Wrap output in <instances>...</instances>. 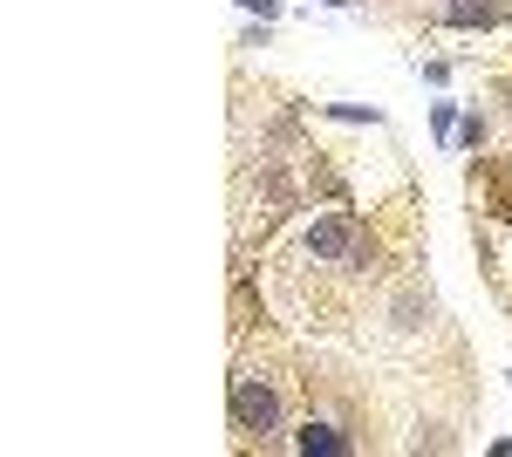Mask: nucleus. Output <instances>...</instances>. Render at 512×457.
Segmentation results:
<instances>
[{"mask_svg": "<svg viewBox=\"0 0 512 457\" xmlns=\"http://www.w3.org/2000/svg\"><path fill=\"white\" fill-rule=\"evenodd\" d=\"M239 7H253V14H274V0H239Z\"/></svg>", "mask_w": 512, "mask_h": 457, "instance_id": "nucleus-5", "label": "nucleus"}, {"mask_svg": "<svg viewBox=\"0 0 512 457\" xmlns=\"http://www.w3.org/2000/svg\"><path fill=\"white\" fill-rule=\"evenodd\" d=\"M294 451L301 457H335L342 451V430H335V423H308V430H294Z\"/></svg>", "mask_w": 512, "mask_h": 457, "instance_id": "nucleus-3", "label": "nucleus"}, {"mask_svg": "<svg viewBox=\"0 0 512 457\" xmlns=\"http://www.w3.org/2000/svg\"><path fill=\"white\" fill-rule=\"evenodd\" d=\"M321 7H349V0H321Z\"/></svg>", "mask_w": 512, "mask_h": 457, "instance_id": "nucleus-6", "label": "nucleus"}, {"mask_svg": "<svg viewBox=\"0 0 512 457\" xmlns=\"http://www.w3.org/2000/svg\"><path fill=\"white\" fill-rule=\"evenodd\" d=\"M308 253H315V260H362L355 219H349V212H328L321 226H308Z\"/></svg>", "mask_w": 512, "mask_h": 457, "instance_id": "nucleus-2", "label": "nucleus"}, {"mask_svg": "<svg viewBox=\"0 0 512 457\" xmlns=\"http://www.w3.org/2000/svg\"><path fill=\"white\" fill-rule=\"evenodd\" d=\"M233 423H239V430H253V437L280 430V396L260 376H233Z\"/></svg>", "mask_w": 512, "mask_h": 457, "instance_id": "nucleus-1", "label": "nucleus"}, {"mask_svg": "<svg viewBox=\"0 0 512 457\" xmlns=\"http://www.w3.org/2000/svg\"><path fill=\"white\" fill-rule=\"evenodd\" d=\"M444 21L451 28H485L492 21V0H444Z\"/></svg>", "mask_w": 512, "mask_h": 457, "instance_id": "nucleus-4", "label": "nucleus"}]
</instances>
